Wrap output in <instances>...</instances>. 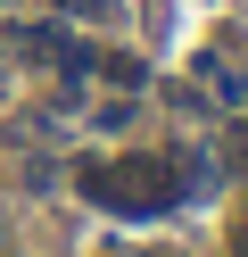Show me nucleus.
Segmentation results:
<instances>
[{
  "label": "nucleus",
  "instance_id": "1",
  "mask_svg": "<svg viewBox=\"0 0 248 257\" xmlns=\"http://www.w3.org/2000/svg\"><path fill=\"white\" fill-rule=\"evenodd\" d=\"M83 199H99L108 216H157L182 191H174L165 158H116V166H83Z\"/></svg>",
  "mask_w": 248,
  "mask_h": 257
},
{
  "label": "nucleus",
  "instance_id": "3",
  "mask_svg": "<svg viewBox=\"0 0 248 257\" xmlns=\"http://www.w3.org/2000/svg\"><path fill=\"white\" fill-rule=\"evenodd\" d=\"M240 158H248V150H240Z\"/></svg>",
  "mask_w": 248,
  "mask_h": 257
},
{
  "label": "nucleus",
  "instance_id": "2",
  "mask_svg": "<svg viewBox=\"0 0 248 257\" xmlns=\"http://www.w3.org/2000/svg\"><path fill=\"white\" fill-rule=\"evenodd\" d=\"M240 257H248V224H240Z\"/></svg>",
  "mask_w": 248,
  "mask_h": 257
}]
</instances>
